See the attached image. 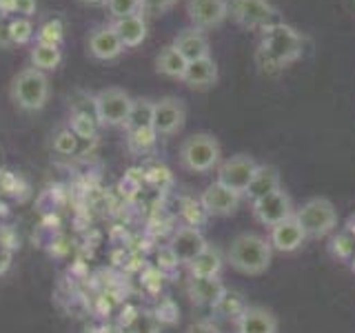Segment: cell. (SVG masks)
I'll use <instances>...</instances> for the list:
<instances>
[{"mask_svg":"<svg viewBox=\"0 0 355 333\" xmlns=\"http://www.w3.org/2000/svg\"><path fill=\"white\" fill-rule=\"evenodd\" d=\"M111 27L118 33L120 42L125 44V49H136L140 44L147 40V18L144 14H133L127 18H118V20H111Z\"/></svg>","mask_w":355,"mask_h":333,"instance_id":"ffe728a7","label":"cell"},{"mask_svg":"<svg viewBox=\"0 0 355 333\" xmlns=\"http://www.w3.org/2000/svg\"><path fill=\"white\" fill-rule=\"evenodd\" d=\"M155 142H158V133H155V129L127 133V147H129L131 153H147V151L153 149Z\"/></svg>","mask_w":355,"mask_h":333,"instance_id":"4dcf8cb0","label":"cell"},{"mask_svg":"<svg viewBox=\"0 0 355 333\" xmlns=\"http://www.w3.org/2000/svg\"><path fill=\"white\" fill-rule=\"evenodd\" d=\"M171 44L184 56L187 62H193V60H200V58H207V56H211V42L207 38V33L202 29H196V27L180 29L173 36Z\"/></svg>","mask_w":355,"mask_h":333,"instance_id":"e0dca14e","label":"cell"},{"mask_svg":"<svg viewBox=\"0 0 355 333\" xmlns=\"http://www.w3.org/2000/svg\"><path fill=\"white\" fill-rule=\"evenodd\" d=\"M187 125V105L178 96H162L153 100V129L158 138H173Z\"/></svg>","mask_w":355,"mask_h":333,"instance_id":"9c48e42d","label":"cell"},{"mask_svg":"<svg viewBox=\"0 0 355 333\" xmlns=\"http://www.w3.org/2000/svg\"><path fill=\"white\" fill-rule=\"evenodd\" d=\"M7 36L14 44H29L36 38V27L31 18H11L7 25Z\"/></svg>","mask_w":355,"mask_h":333,"instance_id":"f1b7e54d","label":"cell"},{"mask_svg":"<svg viewBox=\"0 0 355 333\" xmlns=\"http://www.w3.org/2000/svg\"><path fill=\"white\" fill-rule=\"evenodd\" d=\"M133 98L122 87H105L94 96V118L100 127L125 129Z\"/></svg>","mask_w":355,"mask_h":333,"instance_id":"8992f818","label":"cell"},{"mask_svg":"<svg viewBox=\"0 0 355 333\" xmlns=\"http://www.w3.org/2000/svg\"><path fill=\"white\" fill-rule=\"evenodd\" d=\"M178 162L189 173H209L218 169L222 162L220 140L209 131H196L180 142L178 149Z\"/></svg>","mask_w":355,"mask_h":333,"instance_id":"3957f363","label":"cell"},{"mask_svg":"<svg viewBox=\"0 0 355 333\" xmlns=\"http://www.w3.org/2000/svg\"><path fill=\"white\" fill-rule=\"evenodd\" d=\"M125 44L120 42L118 33L111 27V22L107 25H98L89 31L87 36V53L92 56L98 62H114L125 53Z\"/></svg>","mask_w":355,"mask_h":333,"instance_id":"7c38bea8","label":"cell"},{"mask_svg":"<svg viewBox=\"0 0 355 333\" xmlns=\"http://www.w3.org/2000/svg\"><path fill=\"white\" fill-rule=\"evenodd\" d=\"M125 333H162V320L153 311H136L129 318Z\"/></svg>","mask_w":355,"mask_h":333,"instance_id":"484cf974","label":"cell"},{"mask_svg":"<svg viewBox=\"0 0 355 333\" xmlns=\"http://www.w3.org/2000/svg\"><path fill=\"white\" fill-rule=\"evenodd\" d=\"M78 3H83V5H105L107 0H78Z\"/></svg>","mask_w":355,"mask_h":333,"instance_id":"8d00e7d4","label":"cell"},{"mask_svg":"<svg viewBox=\"0 0 355 333\" xmlns=\"http://www.w3.org/2000/svg\"><path fill=\"white\" fill-rule=\"evenodd\" d=\"M155 71H158L160 76L164 78H171V80H180L182 83V76L187 71V60L184 56L178 51L173 44H164V47L155 53Z\"/></svg>","mask_w":355,"mask_h":333,"instance_id":"603a6c76","label":"cell"},{"mask_svg":"<svg viewBox=\"0 0 355 333\" xmlns=\"http://www.w3.org/2000/svg\"><path fill=\"white\" fill-rule=\"evenodd\" d=\"M153 129V100L151 98H133L125 131H144Z\"/></svg>","mask_w":355,"mask_h":333,"instance_id":"d4e9b609","label":"cell"},{"mask_svg":"<svg viewBox=\"0 0 355 333\" xmlns=\"http://www.w3.org/2000/svg\"><path fill=\"white\" fill-rule=\"evenodd\" d=\"M187 18L196 29H218L229 20L227 0H189Z\"/></svg>","mask_w":355,"mask_h":333,"instance_id":"4fadbf2b","label":"cell"},{"mask_svg":"<svg viewBox=\"0 0 355 333\" xmlns=\"http://www.w3.org/2000/svg\"><path fill=\"white\" fill-rule=\"evenodd\" d=\"M33 42H42V44H55V47H62L64 42V25L60 18H47L42 20L36 27V38Z\"/></svg>","mask_w":355,"mask_h":333,"instance_id":"4316f807","label":"cell"},{"mask_svg":"<svg viewBox=\"0 0 355 333\" xmlns=\"http://www.w3.org/2000/svg\"><path fill=\"white\" fill-rule=\"evenodd\" d=\"M262 33L260 47L255 51V60L264 71H280L286 65L302 58L304 36L286 22H275Z\"/></svg>","mask_w":355,"mask_h":333,"instance_id":"6da1fadb","label":"cell"},{"mask_svg":"<svg viewBox=\"0 0 355 333\" xmlns=\"http://www.w3.org/2000/svg\"><path fill=\"white\" fill-rule=\"evenodd\" d=\"M233 327H236V333H277L280 322L271 309L262 305H247L233 320Z\"/></svg>","mask_w":355,"mask_h":333,"instance_id":"9a60e30c","label":"cell"},{"mask_svg":"<svg viewBox=\"0 0 355 333\" xmlns=\"http://www.w3.org/2000/svg\"><path fill=\"white\" fill-rule=\"evenodd\" d=\"M260 162L249 153H236L231 158H225L216 169V182L225 185L231 191H236L244 198L247 189L253 180L255 171H258Z\"/></svg>","mask_w":355,"mask_h":333,"instance_id":"ba28073f","label":"cell"},{"mask_svg":"<svg viewBox=\"0 0 355 333\" xmlns=\"http://www.w3.org/2000/svg\"><path fill=\"white\" fill-rule=\"evenodd\" d=\"M178 0H142V11L144 14H164Z\"/></svg>","mask_w":355,"mask_h":333,"instance_id":"e575fe53","label":"cell"},{"mask_svg":"<svg viewBox=\"0 0 355 333\" xmlns=\"http://www.w3.org/2000/svg\"><path fill=\"white\" fill-rule=\"evenodd\" d=\"M295 218L300 220L306 240H320L327 238L329 233L338 227V209L331 203L329 198H309L306 203H302V207H295Z\"/></svg>","mask_w":355,"mask_h":333,"instance_id":"5b68a950","label":"cell"},{"mask_svg":"<svg viewBox=\"0 0 355 333\" xmlns=\"http://www.w3.org/2000/svg\"><path fill=\"white\" fill-rule=\"evenodd\" d=\"M96 127L98 122L96 118H92L89 114H83V111H76L71 114V131L76 133L78 138H94L96 136Z\"/></svg>","mask_w":355,"mask_h":333,"instance_id":"d6a6232c","label":"cell"},{"mask_svg":"<svg viewBox=\"0 0 355 333\" xmlns=\"http://www.w3.org/2000/svg\"><path fill=\"white\" fill-rule=\"evenodd\" d=\"M295 214V205H293V198L288 196V191L282 187L277 191L264 196L260 200L251 203V216L253 220L258 222L262 227H275L277 222H282L286 218H291Z\"/></svg>","mask_w":355,"mask_h":333,"instance_id":"30bf717a","label":"cell"},{"mask_svg":"<svg viewBox=\"0 0 355 333\" xmlns=\"http://www.w3.org/2000/svg\"><path fill=\"white\" fill-rule=\"evenodd\" d=\"M249 302H244V298L238 293V291H227L222 293V298L216 302V307H214V311L216 314H220V316H225V318H233L236 320L240 314H242V309L247 307Z\"/></svg>","mask_w":355,"mask_h":333,"instance_id":"f546056e","label":"cell"},{"mask_svg":"<svg viewBox=\"0 0 355 333\" xmlns=\"http://www.w3.org/2000/svg\"><path fill=\"white\" fill-rule=\"evenodd\" d=\"M105 7L109 11L111 20L127 18V16H133V14H144L142 0H107Z\"/></svg>","mask_w":355,"mask_h":333,"instance_id":"1f68e13d","label":"cell"},{"mask_svg":"<svg viewBox=\"0 0 355 333\" xmlns=\"http://www.w3.org/2000/svg\"><path fill=\"white\" fill-rule=\"evenodd\" d=\"M225 291H227V287L220 278H189V282H187V296L191 298V302L198 307L214 309Z\"/></svg>","mask_w":355,"mask_h":333,"instance_id":"d6986e66","label":"cell"},{"mask_svg":"<svg viewBox=\"0 0 355 333\" xmlns=\"http://www.w3.org/2000/svg\"><path fill=\"white\" fill-rule=\"evenodd\" d=\"M182 83L193 89V92H207V89L216 87L218 83V62L214 56L200 58L187 65V71L182 76Z\"/></svg>","mask_w":355,"mask_h":333,"instance_id":"ac0fdd59","label":"cell"},{"mask_svg":"<svg viewBox=\"0 0 355 333\" xmlns=\"http://www.w3.org/2000/svg\"><path fill=\"white\" fill-rule=\"evenodd\" d=\"M269 242L273 251L277 253H295L297 249H302V244L306 242V233L300 225V220L295 218V214L291 218H286L282 222H277L275 227L269 229Z\"/></svg>","mask_w":355,"mask_h":333,"instance_id":"2e32d148","label":"cell"},{"mask_svg":"<svg viewBox=\"0 0 355 333\" xmlns=\"http://www.w3.org/2000/svg\"><path fill=\"white\" fill-rule=\"evenodd\" d=\"M225 251H220L214 244L198 255L196 260L187 264V273L189 278H220L222 269H225Z\"/></svg>","mask_w":355,"mask_h":333,"instance_id":"7402d4cb","label":"cell"},{"mask_svg":"<svg viewBox=\"0 0 355 333\" xmlns=\"http://www.w3.org/2000/svg\"><path fill=\"white\" fill-rule=\"evenodd\" d=\"M227 11L244 31H264L280 22V11L271 0H227Z\"/></svg>","mask_w":355,"mask_h":333,"instance_id":"52a82bcc","label":"cell"},{"mask_svg":"<svg viewBox=\"0 0 355 333\" xmlns=\"http://www.w3.org/2000/svg\"><path fill=\"white\" fill-rule=\"evenodd\" d=\"M78 138L71 129H60L58 133L53 136V151H58L62 155H71L78 149Z\"/></svg>","mask_w":355,"mask_h":333,"instance_id":"836d02e7","label":"cell"},{"mask_svg":"<svg viewBox=\"0 0 355 333\" xmlns=\"http://www.w3.org/2000/svg\"><path fill=\"white\" fill-rule=\"evenodd\" d=\"M277 189H282L280 169H277L275 164H260L249 189H247V194H244V200H249V205H251V203H255V200L277 191Z\"/></svg>","mask_w":355,"mask_h":333,"instance_id":"44dd1931","label":"cell"},{"mask_svg":"<svg viewBox=\"0 0 355 333\" xmlns=\"http://www.w3.org/2000/svg\"><path fill=\"white\" fill-rule=\"evenodd\" d=\"M207 247H209V242L205 238V233L200 231L198 227L184 225V227H178L171 233L169 244H166V251L173 255L175 264H184L187 266L191 260H196Z\"/></svg>","mask_w":355,"mask_h":333,"instance_id":"8fae6325","label":"cell"},{"mask_svg":"<svg viewBox=\"0 0 355 333\" xmlns=\"http://www.w3.org/2000/svg\"><path fill=\"white\" fill-rule=\"evenodd\" d=\"M273 247L266 236L255 231L238 233L225 251V262L242 275H262L273 262Z\"/></svg>","mask_w":355,"mask_h":333,"instance_id":"7a4b0ae2","label":"cell"},{"mask_svg":"<svg viewBox=\"0 0 355 333\" xmlns=\"http://www.w3.org/2000/svg\"><path fill=\"white\" fill-rule=\"evenodd\" d=\"M184 333H222V329L214 325L211 320H196L187 327Z\"/></svg>","mask_w":355,"mask_h":333,"instance_id":"d590c367","label":"cell"},{"mask_svg":"<svg viewBox=\"0 0 355 333\" xmlns=\"http://www.w3.org/2000/svg\"><path fill=\"white\" fill-rule=\"evenodd\" d=\"M29 62H31L33 69H38L42 74H51L62 65V47H55V44H42V42H31Z\"/></svg>","mask_w":355,"mask_h":333,"instance_id":"cb8c5ba5","label":"cell"},{"mask_svg":"<svg viewBox=\"0 0 355 333\" xmlns=\"http://www.w3.org/2000/svg\"><path fill=\"white\" fill-rule=\"evenodd\" d=\"M49 96H51L49 76L33 69V67H25V69H20L11 78L9 98H11V103H14V107L20 111L33 114V111L44 109L49 103Z\"/></svg>","mask_w":355,"mask_h":333,"instance_id":"277c9868","label":"cell"},{"mask_svg":"<svg viewBox=\"0 0 355 333\" xmlns=\"http://www.w3.org/2000/svg\"><path fill=\"white\" fill-rule=\"evenodd\" d=\"M242 200L244 198L240 194L231 191V189H227L225 185H220V182H214V185H209L205 189L202 196H200V205H202L207 216L229 218L240 209Z\"/></svg>","mask_w":355,"mask_h":333,"instance_id":"5bb4252c","label":"cell"},{"mask_svg":"<svg viewBox=\"0 0 355 333\" xmlns=\"http://www.w3.org/2000/svg\"><path fill=\"white\" fill-rule=\"evenodd\" d=\"M38 0H0V18H33Z\"/></svg>","mask_w":355,"mask_h":333,"instance_id":"83f0119b","label":"cell"}]
</instances>
